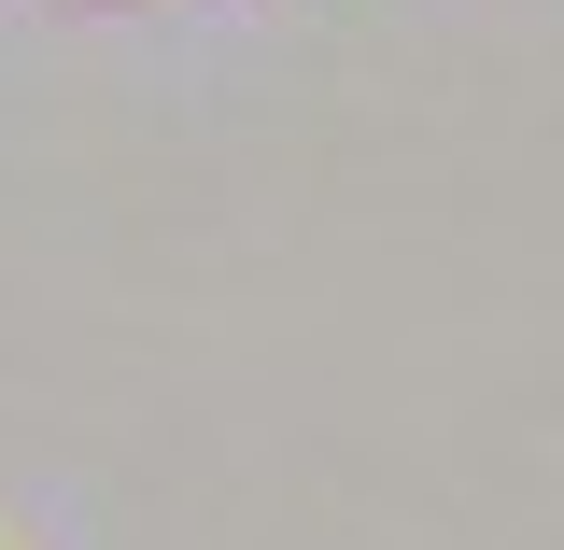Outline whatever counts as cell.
Segmentation results:
<instances>
[{
  "label": "cell",
  "instance_id": "6da1fadb",
  "mask_svg": "<svg viewBox=\"0 0 564 550\" xmlns=\"http://www.w3.org/2000/svg\"><path fill=\"white\" fill-rule=\"evenodd\" d=\"M0 550H14V537H0Z\"/></svg>",
  "mask_w": 564,
  "mask_h": 550
}]
</instances>
